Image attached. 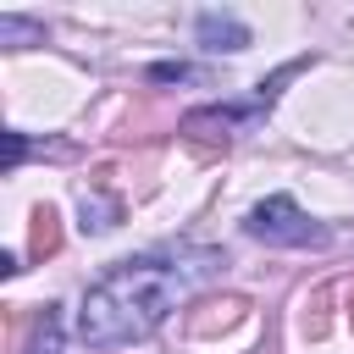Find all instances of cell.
Instances as JSON below:
<instances>
[{
	"label": "cell",
	"mask_w": 354,
	"mask_h": 354,
	"mask_svg": "<svg viewBox=\"0 0 354 354\" xmlns=\"http://www.w3.org/2000/svg\"><path fill=\"white\" fill-rule=\"evenodd\" d=\"M221 266V254H144V260H122L116 271H105L88 299H83V343L94 348H122L138 343L149 332H160V321Z\"/></svg>",
	"instance_id": "obj_1"
},
{
	"label": "cell",
	"mask_w": 354,
	"mask_h": 354,
	"mask_svg": "<svg viewBox=\"0 0 354 354\" xmlns=\"http://www.w3.org/2000/svg\"><path fill=\"white\" fill-rule=\"evenodd\" d=\"M249 232L266 238V243H288V249H304V243H326V227H315L288 194H271L249 210Z\"/></svg>",
	"instance_id": "obj_2"
},
{
	"label": "cell",
	"mask_w": 354,
	"mask_h": 354,
	"mask_svg": "<svg viewBox=\"0 0 354 354\" xmlns=\"http://www.w3.org/2000/svg\"><path fill=\"white\" fill-rule=\"evenodd\" d=\"M260 116H266L260 100H249V105H205V111L183 116V138H194V144H227V138L249 133Z\"/></svg>",
	"instance_id": "obj_3"
},
{
	"label": "cell",
	"mask_w": 354,
	"mask_h": 354,
	"mask_svg": "<svg viewBox=\"0 0 354 354\" xmlns=\"http://www.w3.org/2000/svg\"><path fill=\"white\" fill-rule=\"evenodd\" d=\"M199 44L205 50H243L249 44V28L238 17H227V11H205L199 17Z\"/></svg>",
	"instance_id": "obj_4"
},
{
	"label": "cell",
	"mask_w": 354,
	"mask_h": 354,
	"mask_svg": "<svg viewBox=\"0 0 354 354\" xmlns=\"http://www.w3.org/2000/svg\"><path fill=\"white\" fill-rule=\"evenodd\" d=\"M28 249H33V260H44V254L61 249V216H55L50 205L33 210V238H28Z\"/></svg>",
	"instance_id": "obj_5"
},
{
	"label": "cell",
	"mask_w": 354,
	"mask_h": 354,
	"mask_svg": "<svg viewBox=\"0 0 354 354\" xmlns=\"http://www.w3.org/2000/svg\"><path fill=\"white\" fill-rule=\"evenodd\" d=\"M22 354H61V310H55V304H44V310H39L33 337H28V348H22Z\"/></svg>",
	"instance_id": "obj_6"
},
{
	"label": "cell",
	"mask_w": 354,
	"mask_h": 354,
	"mask_svg": "<svg viewBox=\"0 0 354 354\" xmlns=\"http://www.w3.org/2000/svg\"><path fill=\"white\" fill-rule=\"evenodd\" d=\"M116 221H122V205H116V199H105L100 188H83V227L105 232V227H116Z\"/></svg>",
	"instance_id": "obj_7"
},
{
	"label": "cell",
	"mask_w": 354,
	"mask_h": 354,
	"mask_svg": "<svg viewBox=\"0 0 354 354\" xmlns=\"http://www.w3.org/2000/svg\"><path fill=\"white\" fill-rule=\"evenodd\" d=\"M205 310H210V315H194V321H188L194 337H205V332H216V326H232L249 304H243V299H221V304H205Z\"/></svg>",
	"instance_id": "obj_8"
},
{
	"label": "cell",
	"mask_w": 354,
	"mask_h": 354,
	"mask_svg": "<svg viewBox=\"0 0 354 354\" xmlns=\"http://www.w3.org/2000/svg\"><path fill=\"white\" fill-rule=\"evenodd\" d=\"M0 44H44V28L28 22V17H0Z\"/></svg>",
	"instance_id": "obj_9"
},
{
	"label": "cell",
	"mask_w": 354,
	"mask_h": 354,
	"mask_svg": "<svg viewBox=\"0 0 354 354\" xmlns=\"http://www.w3.org/2000/svg\"><path fill=\"white\" fill-rule=\"evenodd\" d=\"M149 77H155V83H194L199 72L183 66V61H160V66H149Z\"/></svg>",
	"instance_id": "obj_10"
},
{
	"label": "cell",
	"mask_w": 354,
	"mask_h": 354,
	"mask_svg": "<svg viewBox=\"0 0 354 354\" xmlns=\"http://www.w3.org/2000/svg\"><path fill=\"white\" fill-rule=\"evenodd\" d=\"M348 326H354V288H348Z\"/></svg>",
	"instance_id": "obj_11"
}]
</instances>
